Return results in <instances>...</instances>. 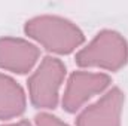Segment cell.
<instances>
[{"label": "cell", "instance_id": "1", "mask_svg": "<svg viewBox=\"0 0 128 126\" xmlns=\"http://www.w3.org/2000/svg\"><path fill=\"white\" fill-rule=\"evenodd\" d=\"M24 31L46 51L58 55L72 54L85 40L76 24L57 15L34 16L26 22Z\"/></svg>", "mask_w": 128, "mask_h": 126}, {"label": "cell", "instance_id": "2", "mask_svg": "<svg viewBox=\"0 0 128 126\" xmlns=\"http://www.w3.org/2000/svg\"><path fill=\"white\" fill-rule=\"evenodd\" d=\"M128 60L127 40L113 30H103L76 54V64L85 68L118 71Z\"/></svg>", "mask_w": 128, "mask_h": 126}, {"label": "cell", "instance_id": "3", "mask_svg": "<svg viewBox=\"0 0 128 126\" xmlns=\"http://www.w3.org/2000/svg\"><path fill=\"white\" fill-rule=\"evenodd\" d=\"M66 77V65L58 58L45 57L28 79V96L37 108H55L60 88Z\"/></svg>", "mask_w": 128, "mask_h": 126}, {"label": "cell", "instance_id": "4", "mask_svg": "<svg viewBox=\"0 0 128 126\" xmlns=\"http://www.w3.org/2000/svg\"><path fill=\"white\" fill-rule=\"evenodd\" d=\"M110 82V77L103 73H72L63 95V108L68 113H76L90 98L104 92L109 88Z\"/></svg>", "mask_w": 128, "mask_h": 126}, {"label": "cell", "instance_id": "5", "mask_svg": "<svg viewBox=\"0 0 128 126\" xmlns=\"http://www.w3.org/2000/svg\"><path fill=\"white\" fill-rule=\"evenodd\" d=\"M124 99L119 88H112L78 116L76 126H121Z\"/></svg>", "mask_w": 128, "mask_h": 126}, {"label": "cell", "instance_id": "6", "mask_svg": "<svg viewBox=\"0 0 128 126\" xmlns=\"http://www.w3.org/2000/svg\"><path fill=\"white\" fill-rule=\"evenodd\" d=\"M40 57V51L28 40L18 37L0 39V68L26 74L34 67Z\"/></svg>", "mask_w": 128, "mask_h": 126}, {"label": "cell", "instance_id": "7", "mask_svg": "<svg viewBox=\"0 0 128 126\" xmlns=\"http://www.w3.org/2000/svg\"><path fill=\"white\" fill-rule=\"evenodd\" d=\"M27 105V98L12 77L0 73V119L9 120L18 117L24 113Z\"/></svg>", "mask_w": 128, "mask_h": 126}, {"label": "cell", "instance_id": "8", "mask_svg": "<svg viewBox=\"0 0 128 126\" xmlns=\"http://www.w3.org/2000/svg\"><path fill=\"white\" fill-rule=\"evenodd\" d=\"M34 119H36L37 126H68L67 123H64L61 119H58L57 116H52L49 113H40Z\"/></svg>", "mask_w": 128, "mask_h": 126}, {"label": "cell", "instance_id": "9", "mask_svg": "<svg viewBox=\"0 0 128 126\" xmlns=\"http://www.w3.org/2000/svg\"><path fill=\"white\" fill-rule=\"evenodd\" d=\"M3 126H32L27 120H21V122H16V123H9V125H3Z\"/></svg>", "mask_w": 128, "mask_h": 126}]
</instances>
